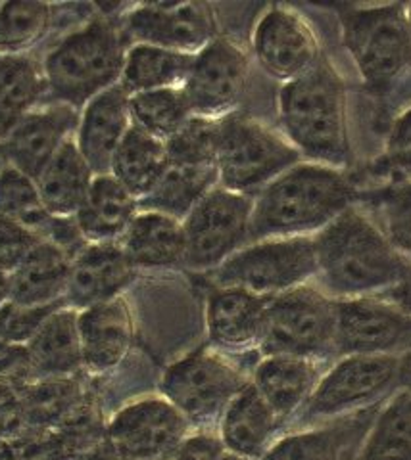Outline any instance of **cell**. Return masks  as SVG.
Returning <instances> with one entry per match:
<instances>
[{
	"label": "cell",
	"mask_w": 411,
	"mask_h": 460,
	"mask_svg": "<svg viewBox=\"0 0 411 460\" xmlns=\"http://www.w3.org/2000/svg\"><path fill=\"white\" fill-rule=\"evenodd\" d=\"M317 275L338 299L379 297L407 290L411 296V263L356 206L314 236Z\"/></svg>",
	"instance_id": "1"
},
{
	"label": "cell",
	"mask_w": 411,
	"mask_h": 460,
	"mask_svg": "<svg viewBox=\"0 0 411 460\" xmlns=\"http://www.w3.org/2000/svg\"><path fill=\"white\" fill-rule=\"evenodd\" d=\"M358 199V186L344 171L294 165L254 196L248 243L317 234Z\"/></svg>",
	"instance_id": "2"
},
{
	"label": "cell",
	"mask_w": 411,
	"mask_h": 460,
	"mask_svg": "<svg viewBox=\"0 0 411 460\" xmlns=\"http://www.w3.org/2000/svg\"><path fill=\"white\" fill-rule=\"evenodd\" d=\"M277 110L285 138L302 157L335 169L350 164L346 86L327 54L302 77L281 86Z\"/></svg>",
	"instance_id": "3"
},
{
	"label": "cell",
	"mask_w": 411,
	"mask_h": 460,
	"mask_svg": "<svg viewBox=\"0 0 411 460\" xmlns=\"http://www.w3.org/2000/svg\"><path fill=\"white\" fill-rule=\"evenodd\" d=\"M130 49L118 18L93 13L62 35L40 58L47 100L83 110L91 100L118 84Z\"/></svg>",
	"instance_id": "4"
},
{
	"label": "cell",
	"mask_w": 411,
	"mask_h": 460,
	"mask_svg": "<svg viewBox=\"0 0 411 460\" xmlns=\"http://www.w3.org/2000/svg\"><path fill=\"white\" fill-rule=\"evenodd\" d=\"M346 50L375 98H389L411 77L407 4H335Z\"/></svg>",
	"instance_id": "5"
},
{
	"label": "cell",
	"mask_w": 411,
	"mask_h": 460,
	"mask_svg": "<svg viewBox=\"0 0 411 460\" xmlns=\"http://www.w3.org/2000/svg\"><path fill=\"white\" fill-rule=\"evenodd\" d=\"M300 160V152L285 137L250 115L235 111L219 119L216 164L221 189L256 196Z\"/></svg>",
	"instance_id": "6"
},
{
	"label": "cell",
	"mask_w": 411,
	"mask_h": 460,
	"mask_svg": "<svg viewBox=\"0 0 411 460\" xmlns=\"http://www.w3.org/2000/svg\"><path fill=\"white\" fill-rule=\"evenodd\" d=\"M267 355H290L308 361H325L336 353V299L314 286L267 299L260 348Z\"/></svg>",
	"instance_id": "7"
},
{
	"label": "cell",
	"mask_w": 411,
	"mask_h": 460,
	"mask_svg": "<svg viewBox=\"0 0 411 460\" xmlns=\"http://www.w3.org/2000/svg\"><path fill=\"white\" fill-rule=\"evenodd\" d=\"M317 277L314 236L272 238L246 243L211 270L216 288H238L272 297Z\"/></svg>",
	"instance_id": "8"
},
{
	"label": "cell",
	"mask_w": 411,
	"mask_h": 460,
	"mask_svg": "<svg viewBox=\"0 0 411 460\" xmlns=\"http://www.w3.org/2000/svg\"><path fill=\"white\" fill-rule=\"evenodd\" d=\"M246 384L245 374L221 353L201 348L165 368L160 392L191 426L206 428L221 420Z\"/></svg>",
	"instance_id": "9"
},
{
	"label": "cell",
	"mask_w": 411,
	"mask_h": 460,
	"mask_svg": "<svg viewBox=\"0 0 411 460\" xmlns=\"http://www.w3.org/2000/svg\"><path fill=\"white\" fill-rule=\"evenodd\" d=\"M400 357L348 355L319 378L300 411L302 420L340 419L382 405L398 390Z\"/></svg>",
	"instance_id": "10"
},
{
	"label": "cell",
	"mask_w": 411,
	"mask_h": 460,
	"mask_svg": "<svg viewBox=\"0 0 411 460\" xmlns=\"http://www.w3.org/2000/svg\"><path fill=\"white\" fill-rule=\"evenodd\" d=\"M254 196L216 186L183 221L185 261L196 272L214 270L248 243Z\"/></svg>",
	"instance_id": "11"
},
{
	"label": "cell",
	"mask_w": 411,
	"mask_h": 460,
	"mask_svg": "<svg viewBox=\"0 0 411 460\" xmlns=\"http://www.w3.org/2000/svg\"><path fill=\"white\" fill-rule=\"evenodd\" d=\"M250 58L229 37L218 35L201 52L194 54L183 93L196 118L223 119L238 111L248 84Z\"/></svg>",
	"instance_id": "12"
},
{
	"label": "cell",
	"mask_w": 411,
	"mask_h": 460,
	"mask_svg": "<svg viewBox=\"0 0 411 460\" xmlns=\"http://www.w3.org/2000/svg\"><path fill=\"white\" fill-rule=\"evenodd\" d=\"M118 22L130 47L152 45L192 56L219 35L214 8L206 3L135 4Z\"/></svg>",
	"instance_id": "13"
},
{
	"label": "cell",
	"mask_w": 411,
	"mask_h": 460,
	"mask_svg": "<svg viewBox=\"0 0 411 460\" xmlns=\"http://www.w3.org/2000/svg\"><path fill=\"white\" fill-rule=\"evenodd\" d=\"M191 424L164 397L140 399L123 407L108 424L112 455L121 460H165L189 438Z\"/></svg>",
	"instance_id": "14"
},
{
	"label": "cell",
	"mask_w": 411,
	"mask_h": 460,
	"mask_svg": "<svg viewBox=\"0 0 411 460\" xmlns=\"http://www.w3.org/2000/svg\"><path fill=\"white\" fill-rule=\"evenodd\" d=\"M411 351V311L379 297L336 299V353L396 355Z\"/></svg>",
	"instance_id": "15"
},
{
	"label": "cell",
	"mask_w": 411,
	"mask_h": 460,
	"mask_svg": "<svg viewBox=\"0 0 411 460\" xmlns=\"http://www.w3.org/2000/svg\"><path fill=\"white\" fill-rule=\"evenodd\" d=\"M252 49L265 74L282 84L302 77L323 54L308 22L285 6H272L258 20Z\"/></svg>",
	"instance_id": "16"
},
{
	"label": "cell",
	"mask_w": 411,
	"mask_h": 460,
	"mask_svg": "<svg viewBox=\"0 0 411 460\" xmlns=\"http://www.w3.org/2000/svg\"><path fill=\"white\" fill-rule=\"evenodd\" d=\"M79 115L81 111L72 106L47 100L3 138L0 157L6 165L37 181L66 140L76 135Z\"/></svg>",
	"instance_id": "17"
},
{
	"label": "cell",
	"mask_w": 411,
	"mask_h": 460,
	"mask_svg": "<svg viewBox=\"0 0 411 460\" xmlns=\"http://www.w3.org/2000/svg\"><path fill=\"white\" fill-rule=\"evenodd\" d=\"M137 269L125 257L120 242L87 243L69 269L66 305L85 311L116 299L135 279Z\"/></svg>",
	"instance_id": "18"
},
{
	"label": "cell",
	"mask_w": 411,
	"mask_h": 460,
	"mask_svg": "<svg viewBox=\"0 0 411 460\" xmlns=\"http://www.w3.org/2000/svg\"><path fill=\"white\" fill-rule=\"evenodd\" d=\"M131 125L130 94L120 83L96 94L81 110L74 138L94 175H108L112 157Z\"/></svg>",
	"instance_id": "19"
},
{
	"label": "cell",
	"mask_w": 411,
	"mask_h": 460,
	"mask_svg": "<svg viewBox=\"0 0 411 460\" xmlns=\"http://www.w3.org/2000/svg\"><path fill=\"white\" fill-rule=\"evenodd\" d=\"M379 409L380 405L340 416L329 426L290 434L275 441L260 460H353Z\"/></svg>",
	"instance_id": "20"
},
{
	"label": "cell",
	"mask_w": 411,
	"mask_h": 460,
	"mask_svg": "<svg viewBox=\"0 0 411 460\" xmlns=\"http://www.w3.org/2000/svg\"><path fill=\"white\" fill-rule=\"evenodd\" d=\"M267 299L238 288H214L206 304L211 345L229 353L260 348Z\"/></svg>",
	"instance_id": "21"
},
{
	"label": "cell",
	"mask_w": 411,
	"mask_h": 460,
	"mask_svg": "<svg viewBox=\"0 0 411 460\" xmlns=\"http://www.w3.org/2000/svg\"><path fill=\"white\" fill-rule=\"evenodd\" d=\"M83 368L104 374L116 368L133 343V316L123 296L77 313Z\"/></svg>",
	"instance_id": "22"
},
{
	"label": "cell",
	"mask_w": 411,
	"mask_h": 460,
	"mask_svg": "<svg viewBox=\"0 0 411 460\" xmlns=\"http://www.w3.org/2000/svg\"><path fill=\"white\" fill-rule=\"evenodd\" d=\"M281 420L265 399L248 382L229 402L219 420V441L227 453L240 458L260 460L272 447Z\"/></svg>",
	"instance_id": "23"
},
{
	"label": "cell",
	"mask_w": 411,
	"mask_h": 460,
	"mask_svg": "<svg viewBox=\"0 0 411 460\" xmlns=\"http://www.w3.org/2000/svg\"><path fill=\"white\" fill-rule=\"evenodd\" d=\"M69 269H72V257L54 243L40 240L30 255L10 272V301L23 307L62 304Z\"/></svg>",
	"instance_id": "24"
},
{
	"label": "cell",
	"mask_w": 411,
	"mask_h": 460,
	"mask_svg": "<svg viewBox=\"0 0 411 460\" xmlns=\"http://www.w3.org/2000/svg\"><path fill=\"white\" fill-rule=\"evenodd\" d=\"M319 378L314 361L290 355H267L254 370L252 384L282 424L304 409Z\"/></svg>",
	"instance_id": "25"
},
{
	"label": "cell",
	"mask_w": 411,
	"mask_h": 460,
	"mask_svg": "<svg viewBox=\"0 0 411 460\" xmlns=\"http://www.w3.org/2000/svg\"><path fill=\"white\" fill-rule=\"evenodd\" d=\"M120 246L135 269H167L185 261L183 221L156 211H138Z\"/></svg>",
	"instance_id": "26"
},
{
	"label": "cell",
	"mask_w": 411,
	"mask_h": 460,
	"mask_svg": "<svg viewBox=\"0 0 411 460\" xmlns=\"http://www.w3.org/2000/svg\"><path fill=\"white\" fill-rule=\"evenodd\" d=\"M138 213V201L108 175H94L87 198L76 213L83 238L89 243L120 242Z\"/></svg>",
	"instance_id": "27"
},
{
	"label": "cell",
	"mask_w": 411,
	"mask_h": 460,
	"mask_svg": "<svg viewBox=\"0 0 411 460\" xmlns=\"http://www.w3.org/2000/svg\"><path fill=\"white\" fill-rule=\"evenodd\" d=\"M27 355L39 376H62L83 368L77 311L67 305L52 311L27 341Z\"/></svg>",
	"instance_id": "28"
},
{
	"label": "cell",
	"mask_w": 411,
	"mask_h": 460,
	"mask_svg": "<svg viewBox=\"0 0 411 460\" xmlns=\"http://www.w3.org/2000/svg\"><path fill=\"white\" fill-rule=\"evenodd\" d=\"M47 102V77L35 54L0 56V140Z\"/></svg>",
	"instance_id": "29"
},
{
	"label": "cell",
	"mask_w": 411,
	"mask_h": 460,
	"mask_svg": "<svg viewBox=\"0 0 411 460\" xmlns=\"http://www.w3.org/2000/svg\"><path fill=\"white\" fill-rule=\"evenodd\" d=\"M94 172L72 137L52 157L47 169L35 181L42 201L54 217H76L89 194Z\"/></svg>",
	"instance_id": "30"
},
{
	"label": "cell",
	"mask_w": 411,
	"mask_h": 460,
	"mask_svg": "<svg viewBox=\"0 0 411 460\" xmlns=\"http://www.w3.org/2000/svg\"><path fill=\"white\" fill-rule=\"evenodd\" d=\"M167 165L165 142L131 125L112 157L110 175L138 201L158 184Z\"/></svg>",
	"instance_id": "31"
},
{
	"label": "cell",
	"mask_w": 411,
	"mask_h": 460,
	"mask_svg": "<svg viewBox=\"0 0 411 460\" xmlns=\"http://www.w3.org/2000/svg\"><path fill=\"white\" fill-rule=\"evenodd\" d=\"M194 56L152 45H131L125 54L120 84L127 94L181 89L187 81Z\"/></svg>",
	"instance_id": "32"
},
{
	"label": "cell",
	"mask_w": 411,
	"mask_h": 460,
	"mask_svg": "<svg viewBox=\"0 0 411 460\" xmlns=\"http://www.w3.org/2000/svg\"><path fill=\"white\" fill-rule=\"evenodd\" d=\"M219 186L218 165L211 167H177L167 165L158 184L138 199V211H156L185 221L208 192Z\"/></svg>",
	"instance_id": "33"
},
{
	"label": "cell",
	"mask_w": 411,
	"mask_h": 460,
	"mask_svg": "<svg viewBox=\"0 0 411 460\" xmlns=\"http://www.w3.org/2000/svg\"><path fill=\"white\" fill-rule=\"evenodd\" d=\"M353 460H411V392L398 387L382 402Z\"/></svg>",
	"instance_id": "34"
},
{
	"label": "cell",
	"mask_w": 411,
	"mask_h": 460,
	"mask_svg": "<svg viewBox=\"0 0 411 460\" xmlns=\"http://www.w3.org/2000/svg\"><path fill=\"white\" fill-rule=\"evenodd\" d=\"M52 27L54 4L37 0L0 3V56L31 54Z\"/></svg>",
	"instance_id": "35"
},
{
	"label": "cell",
	"mask_w": 411,
	"mask_h": 460,
	"mask_svg": "<svg viewBox=\"0 0 411 460\" xmlns=\"http://www.w3.org/2000/svg\"><path fill=\"white\" fill-rule=\"evenodd\" d=\"M130 113L135 127L162 142L172 138L192 118L183 89H158L131 94Z\"/></svg>",
	"instance_id": "36"
},
{
	"label": "cell",
	"mask_w": 411,
	"mask_h": 460,
	"mask_svg": "<svg viewBox=\"0 0 411 460\" xmlns=\"http://www.w3.org/2000/svg\"><path fill=\"white\" fill-rule=\"evenodd\" d=\"M365 201L380 219V230L411 263V181L392 179L379 189L360 192Z\"/></svg>",
	"instance_id": "37"
},
{
	"label": "cell",
	"mask_w": 411,
	"mask_h": 460,
	"mask_svg": "<svg viewBox=\"0 0 411 460\" xmlns=\"http://www.w3.org/2000/svg\"><path fill=\"white\" fill-rule=\"evenodd\" d=\"M0 215L35 230L39 236L52 217L37 182L6 164L0 169Z\"/></svg>",
	"instance_id": "38"
},
{
	"label": "cell",
	"mask_w": 411,
	"mask_h": 460,
	"mask_svg": "<svg viewBox=\"0 0 411 460\" xmlns=\"http://www.w3.org/2000/svg\"><path fill=\"white\" fill-rule=\"evenodd\" d=\"M219 121L192 118L179 131L165 140L167 164L177 167H211L218 165Z\"/></svg>",
	"instance_id": "39"
},
{
	"label": "cell",
	"mask_w": 411,
	"mask_h": 460,
	"mask_svg": "<svg viewBox=\"0 0 411 460\" xmlns=\"http://www.w3.org/2000/svg\"><path fill=\"white\" fill-rule=\"evenodd\" d=\"M377 175L411 181V106L404 110L390 125L385 152L373 165Z\"/></svg>",
	"instance_id": "40"
},
{
	"label": "cell",
	"mask_w": 411,
	"mask_h": 460,
	"mask_svg": "<svg viewBox=\"0 0 411 460\" xmlns=\"http://www.w3.org/2000/svg\"><path fill=\"white\" fill-rule=\"evenodd\" d=\"M62 305H66L64 301L47 307H23L8 301L0 307V336L12 341H30L47 316Z\"/></svg>",
	"instance_id": "41"
},
{
	"label": "cell",
	"mask_w": 411,
	"mask_h": 460,
	"mask_svg": "<svg viewBox=\"0 0 411 460\" xmlns=\"http://www.w3.org/2000/svg\"><path fill=\"white\" fill-rule=\"evenodd\" d=\"M40 240L35 230L0 215V270L10 275Z\"/></svg>",
	"instance_id": "42"
},
{
	"label": "cell",
	"mask_w": 411,
	"mask_h": 460,
	"mask_svg": "<svg viewBox=\"0 0 411 460\" xmlns=\"http://www.w3.org/2000/svg\"><path fill=\"white\" fill-rule=\"evenodd\" d=\"M225 453L219 438L210 434L189 436L165 460H219Z\"/></svg>",
	"instance_id": "43"
},
{
	"label": "cell",
	"mask_w": 411,
	"mask_h": 460,
	"mask_svg": "<svg viewBox=\"0 0 411 460\" xmlns=\"http://www.w3.org/2000/svg\"><path fill=\"white\" fill-rule=\"evenodd\" d=\"M398 384H400V387H404V390L411 392V351L400 355Z\"/></svg>",
	"instance_id": "44"
},
{
	"label": "cell",
	"mask_w": 411,
	"mask_h": 460,
	"mask_svg": "<svg viewBox=\"0 0 411 460\" xmlns=\"http://www.w3.org/2000/svg\"><path fill=\"white\" fill-rule=\"evenodd\" d=\"M10 301V275L0 270V307H4Z\"/></svg>",
	"instance_id": "45"
},
{
	"label": "cell",
	"mask_w": 411,
	"mask_h": 460,
	"mask_svg": "<svg viewBox=\"0 0 411 460\" xmlns=\"http://www.w3.org/2000/svg\"><path fill=\"white\" fill-rule=\"evenodd\" d=\"M219 460H248V458H240V456H237V455H231V453L225 451Z\"/></svg>",
	"instance_id": "46"
},
{
	"label": "cell",
	"mask_w": 411,
	"mask_h": 460,
	"mask_svg": "<svg viewBox=\"0 0 411 460\" xmlns=\"http://www.w3.org/2000/svg\"><path fill=\"white\" fill-rule=\"evenodd\" d=\"M407 22H409V27H411V4H407Z\"/></svg>",
	"instance_id": "47"
},
{
	"label": "cell",
	"mask_w": 411,
	"mask_h": 460,
	"mask_svg": "<svg viewBox=\"0 0 411 460\" xmlns=\"http://www.w3.org/2000/svg\"><path fill=\"white\" fill-rule=\"evenodd\" d=\"M3 165H4V162H3V160H0V169H3Z\"/></svg>",
	"instance_id": "48"
},
{
	"label": "cell",
	"mask_w": 411,
	"mask_h": 460,
	"mask_svg": "<svg viewBox=\"0 0 411 460\" xmlns=\"http://www.w3.org/2000/svg\"><path fill=\"white\" fill-rule=\"evenodd\" d=\"M0 142H3V140H0ZM0 160H3V157H0Z\"/></svg>",
	"instance_id": "49"
}]
</instances>
